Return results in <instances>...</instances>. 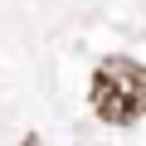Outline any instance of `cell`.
I'll use <instances>...</instances> for the list:
<instances>
[{
    "instance_id": "6da1fadb",
    "label": "cell",
    "mask_w": 146,
    "mask_h": 146,
    "mask_svg": "<svg viewBox=\"0 0 146 146\" xmlns=\"http://www.w3.org/2000/svg\"><path fill=\"white\" fill-rule=\"evenodd\" d=\"M88 102L102 122L112 127H131L136 117H146V68L136 58H102L93 68V88H88Z\"/></svg>"
},
{
    "instance_id": "7a4b0ae2",
    "label": "cell",
    "mask_w": 146,
    "mask_h": 146,
    "mask_svg": "<svg viewBox=\"0 0 146 146\" xmlns=\"http://www.w3.org/2000/svg\"><path fill=\"white\" fill-rule=\"evenodd\" d=\"M25 146H39V136H25Z\"/></svg>"
}]
</instances>
